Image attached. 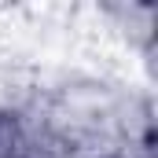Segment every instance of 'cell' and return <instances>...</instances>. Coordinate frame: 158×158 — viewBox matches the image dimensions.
<instances>
[]
</instances>
